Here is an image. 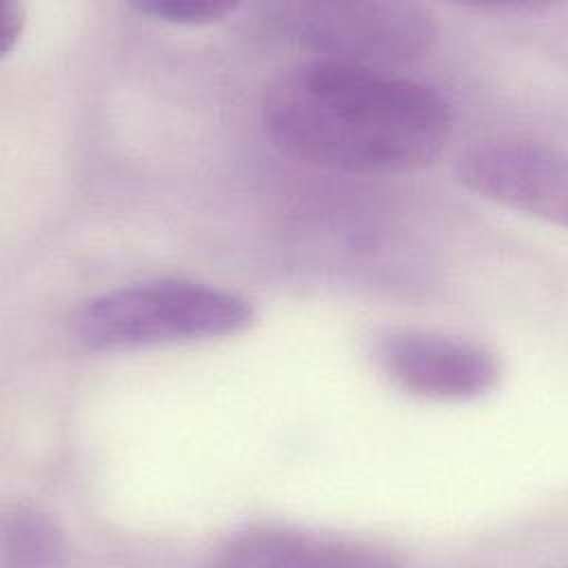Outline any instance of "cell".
<instances>
[{
  "instance_id": "8",
  "label": "cell",
  "mask_w": 568,
  "mask_h": 568,
  "mask_svg": "<svg viewBox=\"0 0 568 568\" xmlns=\"http://www.w3.org/2000/svg\"><path fill=\"white\" fill-rule=\"evenodd\" d=\"M235 2L220 0H138L131 2V9L169 24L200 27L211 24L235 11Z\"/></svg>"
},
{
  "instance_id": "9",
  "label": "cell",
  "mask_w": 568,
  "mask_h": 568,
  "mask_svg": "<svg viewBox=\"0 0 568 568\" xmlns=\"http://www.w3.org/2000/svg\"><path fill=\"white\" fill-rule=\"evenodd\" d=\"M24 27V9L20 2L2 0L0 2V55L7 58L13 47L18 44V38Z\"/></svg>"
},
{
  "instance_id": "3",
  "label": "cell",
  "mask_w": 568,
  "mask_h": 568,
  "mask_svg": "<svg viewBox=\"0 0 568 568\" xmlns=\"http://www.w3.org/2000/svg\"><path fill=\"white\" fill-rule=\"evenodd\" d=\"M266 24L315 60L379 71L424 58L437 38L428 11L397 0H291L266 7Z\"/></svg>"
},
{
  "instance_id": "7",
  "label": "cell",
  "mask_w": 568,
  "mask_h": 568,
  "mask_svg": "<svg viewBox=\"0 0 568 568\" xmlns=\"http://www.w3.org/2000/svg\"><path fill=\"white\" fill-rule=\"evenodd\" d=\"M64 535L58 521L29 504L4 510L0 521L2 568H47L62 564Z\"/></svg>"
},
{
  "instance_id": "5",
  "label": "cell",
  "mask_w": 568,
  "mask_h": 568,
  "mask_svg": "<svg viewBox=\"0 0 568 568\" xmlns=\"http://www.w3.org/2000/svg\"><path fill=\"white\" fill-rule=\"evenodd\" d=\"M459 182L506 209L564 226L568 169L561 153L535 142L484 144L459 158Z\"/></svg>"
},
{
  "instance_id": "2",
  "label": "cell",
  "mask_w": 568,
  "mask_h": 568,
  "mask_svg": "<svg viewBox=\"0 0 568 568\" xmlns=\"http://www.w3.org/2000/svg\"><path fill=\"white\" fill-rule=\"evenodd\" d=\"M253 322V304L233 291L158 280L89 300L73 315V335L89 351L115 353L220 339L244 333Z\"/></svg>"
},
{
  "instance_id": "4",
  "label": "cell",
  "mask_w": 568,
  "mask_h": 568,
  "mask_svg": "<svg viewBox=\"0 0 568 568\" xmlns=\"http://www.w3.org/2000/svg\"><path fill=\"white\" fill-rule=\"evenodd\" d=\"M373 357L395 386L435 402H470L499 382L490 351L439 333L386 331L375 339Z\"/></svg>"
},
{
  "instance_id": "1",
  "label": "cell",
  "mask_w": 568,
  "mask_h": 568,
  "mask_svg": "<svg viewBox=\"0 0 568 568\" xmlns=\"http://www.w3.org/2000/svg\"><path fill=\"white\" fill-rule=\"evenodd\" d=\"M262 122L273 144L300 162L362 175L402 173L442 153L453 106L430 84L308 58L268 82Z\"/></svg>"
},
{
  "instance_id": "6",
  "label": "cell",
  "mask_w": 568,
  "mask_h": 568,
  "mask_svg": "<svg viewBox=\"0 0 568 568\" xmlns=\"http://www.w3.org/2000/svg\"><path fill=\"white\" fill-rule=\"evenodd\" d=\"M233 568H375L395 564L384 550L280 524H251L226 535L211 559Z\"/></svg>"
}]
</instances>
